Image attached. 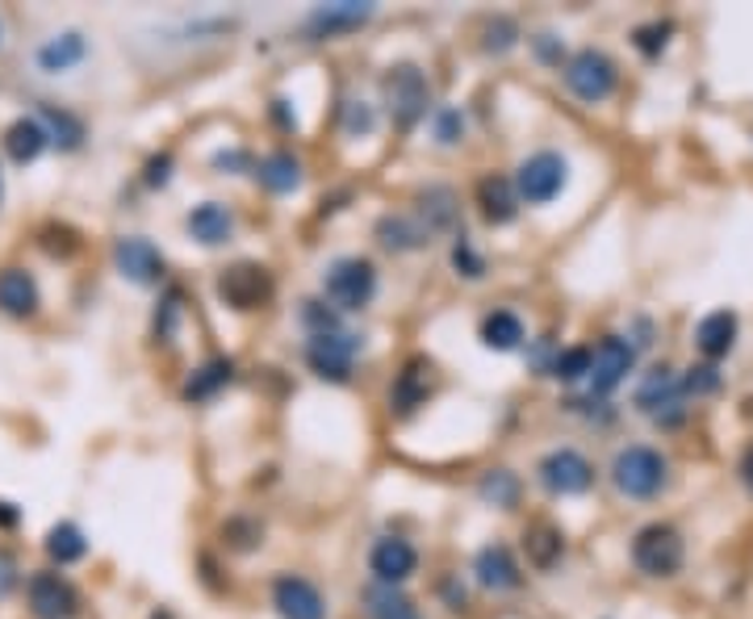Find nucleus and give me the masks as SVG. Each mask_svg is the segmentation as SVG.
Here are the masks:
<instances>
[{
  "label": "nucleus",
  "instance_id": "nucleus-2",
  "mask_svg": "<svg viewBox=\"0 0 753 619\" xmlns=\"http://www.w3.org/2000/svg\"><path fill=\"white\" fill-rule=\"evenodd\" d=\"M322 289H327V301L339 310H364L376 293V268L360 256H339L327 264Z\"/></svg>",
  "mask_w": 753,
  "mask_h": 619
},
{
  "label": "nucleus",
  "instance_id": "nucleus-40",
  "mask_svg": "<svg viewBox=\"0 0 753 619\" xmlns=\"http://www.w3.org/2000/svg\"><path fill=\"white\" fill-rule=\"evenodd\" d=\"M301 319L314 327V336H322V331H336V314L322 306V301H306V310H301Z\"/></svg>",
  "mask_w": 753,
  "mask_h": 619
},
{
  "label": "nucleus",
  "instance_id": "nucleus-46",
  "mask_svg": "<svg viewBox=\"0 0 753 619\" xmlns=\"http://www.w3.org/2000/svg\"><path fill=\"white\" fill-rule=\"evenodd\" d=\"M18 519H21V510L0 498V527H18Z\"/></svg>",
  "mask_w": 753,
  "mask_h": 619
},
{
  "label": "nucleus",
  "instance_id": "nucleus-23",
  "mask_svg": "<svg viewBox=\"0 0 753 619\" xmlns=\"http://www.w3.org/2000/svg\"><path fill=\"white\" fill-rule=\"evenodd\" d=\"M47 143H51V138H47L42 122H34V117H21V122H13V126L4 131V151H9V159H18V164L38 159Z\"/></svg>",
  "mask_w": 753,
  "mask_h": 619
},
{
  "label": "nucleus",
  "instance_id": "nucleus-47",
  "mask_svg": "<svg viewBox=\"0 0 753 619\" xmlns=\"http://www.w3.org/2000/svg\"><path fill=\"white\" fill-rule=\"evenodd\" d=\"M741 477H745V486L753 489V448H745V456H741Z\"/></svg>",
  "mask_w": 753,
  "mask_h": 619
},
{
  "label": "nucleus",
  "instance_id": "nucleus-20",
  "mask_svg": "<svg viewBox=\"0 0 753 619\" xmlns=\"http://www.w3.org/2000/svg\"><path fill=\"white\" fill-rule=\"evenodd\" d=\"M0 310H4V314H18V319L34 314L38 285L30 272H21V268H4V272H0Z\"/></svg>",
  "mask_w": 753,
  "mask_h": 619
},
{
  "label": "nucleus",
  "instance_id": "nucleus-26",
  "mask_svg": "<svg viewBox=\"0 0 753 619\" xmlns=\"http://www.w3.org/2000/svg\"><path fill=\"white\" fill-rule=\"evenodd\" d=\"M373 18V4H327L310 18V34H339V30H357L360 21Z\"/></svg>",
  "mask_w": 753,
  "mask_h": 619
},
{
  "label": "nucleus",
  "instance_id": "nucleus-1",
  "mask_svg": "<svg viewBox=\"0 0 753 619\" xmlns=\"http://www.w3.org/2000/svg\"><path fill=\"white\" fill-rule=\"evenodd\" d=\"M666 477H670L666 456L658 448H644V444L620 448L616 461H611V482H616L623 498H653V494H661Z\"/></svg>",
  "mask_w": 753,
  "mask_h": 619
},
{
  "label": "nucleus",
  "instance_id": "nucleus-35",
  "mask_svg": "<svg viewBox=\"0 0 753 619\" xmlns=\"http://www.w3.org/2000/svg\"><path fill=\"white\" fill-rule=\"evenodd\" d=\"M590 360H595L590 348L557 352V360H553V376H561V381H582V376H590Z\"/></svg>",
  "mask_w": 753,
  "mask_h": 619
},
{
  "label": "nucleus",
  "instance_id": "nucleus-28",
  "mask_svg": "<svg viewBox=\"0 0 753 619\" xmlns=\"http://www.w3.org/2000/svg\"><path fill=\"white\" fill-rule=\"evenodd\" d=\"M524 548H527V561L536 565V569H548V565L561 557L565 540L553 524H532L524 536Z\"/></svg>",
  "mask_w": 753,
  "mask_h": 619
},
{
  "label": "nucleus",
  "instance_id": "nucleus-44",
  "mask_svg": "<svg viewBox=\"0 0 753 619\" xmlns=\"http://www.w3.org/2000/svg\"><path fill=\"white\" fill-rule=\"evenodd\" d=\"M13 586H18V565H13L9 553H0V599H4Z\"/></svg>",
  "mask_w": 753,
  "mask_h": 619
},
{
  "label": "nucleus",
  "instance_id": "nucleus-8",
  "mask_svg": "<svg viewBox=\"0 0 753 619\" xmlns=\"http://www.w3.org/2000/svg\"><path fill=\"white\" fill-rule=\"evenodd\" d=\"M360 339L343 336V331H322V336H310L306 343V364L322 376V381H348L352 376V364H357Z\"/></svg>",
  "mask_w": 753,
  "mask_h": 619
},
{
  "label": "nucleus",
  "instance_id": "nucleus-42",
  "mask_svg": "<svg viewBox=\"0 0 753 619\" xmlns=\"http://www.w3.org/2000/svg\"><path fill=\"white\" fill-rule=\"evenodd\" d=\"M461 131H465V117H461V113H456V110L440 113V126H435L440 143H456V138H461Z\"/></svg>",
  "mask_w": 753,
  "mask_h": 619
},
{
  "label": "nucleus",
  "instance_id": "nucleus-12",
  "mask_svg": "<svg viewBox=\"0 0 753 619\" xmlns=\"http://www.w3.org/2000/svg\"><path fill=\"white\" fill-rule=\"evenodd\" d=\"M272 607L281 619H327V599L319 595V586L298 574H281L272 582Z\"/></svg>",
  "mask_w": 753,
  "mask_h": 619
},
{
  "label": "nucleus",
  "instance_id": "nucleus-36",
  "mask_svg": "<svg viewBox=\"0 0 753 619\" xmlns=\"http://www.w3.org/2000/svg\"><path fill=\"white\" fill-rule=\"evenodd\" d=\"M452 268L461 272V277H470V281H477V277H486V260L477 256L470 247V239H461V244L452 247Z\"/></svg>",
  "mask_w": 753,
  "mask_h": 619
},
{
  "label": "nucleus",
  "instance_id": "nucleus-15",
  "mask_svg": "<svg viewBox=\"0 0 753 619\" xmlns=\"http://www.w3.org/2000/svg\"><path fill=\"white\" fill-rule=\"evenodd\" d=\"M414 565H419V553H414V545L402 540V536H385V540H376L373 553H369V569H373V578L381 586L406 582L414 574Z\"/></svg>",
  "mask_w": 753,
  "mask_h": 619
},
{
  "label": "nucleus",
  "instance_id": "nucleus-43",
  "mask_svg": "<svg viewBox=\"0 0 753 619\" xmlns=\"http://www.w3.org/2000/svg\"><path fill=\"white\" fill-rule=\"evenodd\" d=\"M168 176H172V155H159V159H151L147 164V185H168Z\"/></svg>",
  "mask_w": 753,
  "mask_h": 619
},
{
  "label": "nucleus",
  "instance_id": "nucleus-27",
  "mask_svg": "<svg viewBox=\"0 0 753 619\" xmlns=\"http://www.w3.org/2000/svg\"><path fill=\"white\" fill-rule=\"evenodd\" d=\"M230 376H235V364H230V360H209V364H202L197 373L188 376L185 398L188 402H206V398H214L223 385H230Z\"/></svg>",
  "mask_w": 753,
  "mask_h": 619
},
{
  "label": "nucleus",
  "instance_id": "nucleus-7",
  "mask_svg": "<svg viewBox=\"0 0 753 619\" xmlns=\"http://www.w3.org/2000/svg\"><path fill=\"white\" fill-rule=\"evenodd\" d=\"M536 477H540V486L548 494H557V498H569V494H586V489L595 486V465L586 461L578 448H553L536 465Z\"/></svg>",
  "mask_w": 753,
  "mask_h": 619
},
{
  "label": "nucleus",
  "instance_id": "nucleus-19",
  "mask_svg": "<svg viewBox=\"0 0 753 619\" xmlns=\"http://www.w3.org/2000/svg\"><path fill=\"white\" fill-rule=\"evenodd\" d=\"M185 226L197 244L218 247V244L230 239V230H235V214H230L226 206H218V202H206V206H197L193 214H188Z\"/></svg>",
  "mask_w": 753,
  "mask_h": 619
},
{
  "label": "nucleus",
  "instance_id": "nucleus-18",
  "mask_svg": "<svg viewBox=\"0 0 753 619\" xmlns=\"http://www.w3.org/2000/svg\"><path fill=\"white\" fill-rule=\"evenodd\" d=\"M695 348L708 360H724L736 348V314L733 310H715L695 327Z\"/></svg>",
  "mask_w": 753,
  "mask_h": 619
},
{
  "label": "nucleus",
  "instance_id": "nucleus-25",
  "mask_svg": "<svg viewBox=\"0 0 753 619\" xmlns=\"http://www.w3.org/2000/svg\"><path fill=\"white\" fill-rule=\"evenodd\" d=\"M482 343L489 352H515L524 343V322L515 319L510 310H494L482 319Z\"/></svg>",
  "mask_w": 753,
  "mask_h": 619
},
{
  "label": "nucleus",
  "instance_id": "nucleus-21",
  "mask_svg": "<svg viewBox=\"0 0 753 619\" xmlns=\"http://www.w3.org/2000/svg\"><path fill=\"white\" fill-rule=\"evenodd\" d=\"M427 223H411V218H402V214H385L381 223H376V244L385 247V251H414V247L427 244Z\"/></svg>",
  "mask_w": 753,
  "mask_h": 619
},
{
  "label": "nucleus",
  "instance_id": "nucleus-31",
  "mask_svg": "<svg viewBox=\"0 0 753 619\" xmlns=\"http://www.w3.org/2000/svg\"><path fill=\"white\" fill-rule=\"evenodd\" d=\"M47 553H51V561L72 565L89 553V540H84V532L75 524H55L51 527V536H47Z\"/></svg>",
  "mask_w": 753,
  "mask_h": 619
},
{
  "label": "nucleus",
  "instance_id": "nucleus-4",
  "mask_svg": "<svg viewBox=\"0 0 753 619\" xmlns=\"http://www.w3.org/2000/svg\"><path fill=\"white\" fill-rule=\"evenodd\" d=\"M565 180H569V164H565L561 155L557 151H536L515 172V193L527 206H548L565 188Z\"/></svg>",
  "mask_w": 753,
  "mask_h": 619
},
{
  "label": "nucleus",
  "instance_id": "nucleus-13",
  "mask_svg": "<svg viewBox=\"0 0 753 619\" xmlns=\"http://www.w3.org/2000/svg\"><path fill=\"white\" fill-rule=\"evenodd\" d=\"M113 264H117V272L134 285H159L164 281V256H159L147 239H138V235L117 239V247H113Z\"/></svg>",
  "mask_w": 753,
  "mask_h": 619
},
{
  "label": "nucleus",
  "instance_id": "nucleus-29",
  "mask_svg": "<svg viewBox=\"0 0 753 619\" xmlns=\"http://www.w3.org/2000/svg\"><path fill=\"white\" fill-rule=\"evenodd\" d=\"M364 602H369V619H423L419 607H414L406 595H398L394 586L376 582L373 590L364 595Z\"/></svg>",
  "mask_w": 753,
  "mask_h": 619
},
{
  "label": "nucleus",
  "instance_id": "nucleus-22",
  "mask_svg": "<svg viewBox=\"0 0 753 619\" xmlns=\"http://www.w3.org/2000/svg\"><path fill=\"white\" fill-rule=\"evenodd\" d=\"M427 390H432V364H427V360H411V364L402 369V376H398L390 402L398 406V414H411L414 406L427 398Z\"/></svg>",
  "mask_w": 753,
  "mask_h": 619
},
{
  "label": "nucleus",
  "instance_id": "nucleus-5",
  "mask_svg": "<svg viewBox=\"0 0 753 619\" xmlns=\"http://www.w3.org/2000/svg\"><path fill=\"white\" fill-rule=\"evenodd\" d=\"M616 63L602 55V51H595V47H582L578 55L565 63V84H569V93L578 96V101H586V105H599V101H607V96L616 93Z\"/></svg>",
  "mask_w": 753,
  "mask_h": 619
},
{
  "label": "nucleus",
  "instance_id": "nucleus-17",
  "mask_svg": "<svg viewBox=\"0 0 753 619\" xmlns=\"http://www.w3.org/2000/svg\"><path fill=\"white\" fill-rule=\"evenodd\" d=\"M473 574H477V582L486 586V590H515V586L524 582L519 561L510 557L507 545L482 548V553H477V561H473Z\"/></svg>",
  "mask_w": 753,
  "mask_h": 619
},
{
  "label": "nucleus",
  "instance_id": "nucleus-34",
  "mask_svg": "<svg viewBox=\"0 0 753 619\" xmlns=\"http://www.w3.org/2000/svg\"><path fill=\"white\" fill-rule=\"evenodd\" d=\"M482 498L494 503V507H515V498H519V477L507 473V470L486 473V482H482Z\"/></svg>",
  "mask_w": 753,
  "mask_h": 619
},
{
  "label": "nucleus",
  "instance_id": "nucleus-11",
  "mask_svg": "<svg viewBox=\"0 0 753 619\" xmlns=\"http://www.w3.org/2000/svg\"><path fill=\"white\" fill-rule=\"evenodd\" d=\"M632 364H637V348L620 336H607L595 348V360H590V390L599 398H607L611 390H620L628 373H632Z\"/></svg>",
  "mask_w": 753,
  "mask_h": 619
},
{
  "label": "nucleus",
  "instance_id": "nucleus-32",
  "mask_svg": "<svg viewBox=\"0 0 753 619\" xmlns=\"http://www.w3.org/2000/svg\"><path fill=\"white\" fill-rule=\"evenodd\" d=\"M423 218H427V230H448L452 223H456V197H452V188L435 185L427 188L423 197Z\"/></svg>",
  "mask_w": 753,
  "mask_h": 619
},
{
  "label": "nucleus",
  "instance_id": "nucleus-9",
  "mask_svg": "<svg viewBox=\"0 0 753 619\" xmlns=\"http://www.w3.org/2000/svg\"><path fill=\"white\" fill-rule=\"evenodd\" d=\"M682 398H687V390H682V376L674 369H653L637 385V406L666 427H674L682 419Z\"/></svg>",
  "mask_w": 753,
  "mask_h": 619
},
{
  "label": "nucleus",
  "instance_id": "nucleus-38",
  "mask_svg": "<svg viewBox=\"0 0 753 619\" xmlns=\"http://www.w3.org/2000/svg\"><path fill=\"white\" fill-rule=\"evenodd\" d=\"M343 131H348V134H369V131H373V110H369L364 101H348V110H343Z\"/></svg>",
  "mask_w": 753,
  "mask_h": 619
},
{
  "label": "nucleus",
  "instance_id": "nucleus-14",
  "mask_svg": "<svg viewBox=\"0 0 753 619\" xmlns=\"http://www.w3.org/2000/svg\"><path fill=\"white\" fill-rule=\"evenodd\" d=\"M30 611L38 619H72L80 611V599L68 578L59 574H34L30 578Z\"/></svg>",
  "mask_w": 753,
  "mask_h": 619
},
{
  "label": "nucleus",
  "instance_id": "nucleus-39",
  "mask_svg": "<svg viewBox=\"0 0 753 619\" xmlns=\"http://www.w3.org/2000/svg\"><path fill=\"white\" fill-rule=\"evenodd\" d=\"M666 38H670V25H640V30H637V47L649 59H653L661 47H666Z\"/></svg>",
  "mask_w": 753,
  "mask_h": 619
},
{
  "label": "nucleus",
  "instance_id": "nucleus-24",
  "mask_svg": "<svg viewBox=\"0 0 753 619\" xmlns=\"http://www.w3.org/2000/svg\"><path fill=\"white\" fill-rule=\"evenodd\" d=\"M256 176H260V185L268 188V193H293V188L301 185V164L289 151H272V155L260 159Z\"/></svg>",
  "mask_w": 753,
  "mask_h": 619
},
{
  "label": "nucleus",
  "instance_id": "nucleus-45",
  "mask_svg": "<svg viewBox=\"0 0 753 619\" xmlns=\"http://www.w3.org/2000/svg\"><path fill=\"white\" fill-rule=\"evenodd\" d=\"M244 164H247L244 151H218L214 155V168H244Z\"/></svg>",
  "mask_w": 753,
  "mask_h": 619
},
{
  "label": "nucleus",
  "instance_id": "nucleus-30",
  "mask_svg": "<svg viewBox=\"0 0 753 619\" xmlns=\"http://www.w3.org/2000/svg\"><path fill=\"white\" fill-rule=\"evenodd\" d=\"M80 59H84V38L75 34V30L51 38V42L38 51V63H42L47 72H68V68H72V63H80Z\"/></svg>",
  "mask_w": 753,
  "mask_h": 619
},
{
  "label": "nucleus",
  "instance_id": "nucleus-10",
  "mask_svg": "<svg viewBox=\"0 0 753 619\" xmlns=\"http://www.w3.org/2000/svg\"><path fill=\"white\" fill-rule=\"evenodd\" d=\"M218 298L230 306V310H256L264 301L272 298V277L264 264H235L218 277Z\"/></svg>",
  "mask_w": 753,
  "mask_h": 619
},
{
  "label": "nucleus",
  "instance_id": "nucleus-41",
  "mask_svg": "<svg viewBox=\"0 0 753 619\" xmlns=\"http://www.w3.org/2000/svg\"><path fill=\"white\" fill-rule=\"evenodd\" d=\"M515 47V25L507 18L489 21V38H486V51H507Z\"/></svg>",
  "mask_w": 753,
  "mask_h": 619
},
{
  "label": "nucleus",
  "instance_id": "nucleus-6",
  "mask_svg": "<svg viewBox=\"0 0 753 619\" xmlns=\"http://www.w3.org/2000/svg\"><path fill=\"white\" fill-rule=\"evenodd\" d=\"M381 93H385V105L394 113V122L402 131H411L414 122L427 113V80L414 63H398L385 72L381 80Z\"/></svg>",
  "mask_w": 753,
  "mask_h": 619
},
{
  "label": "nucleus",
  "instance_id": "nucleus-33",
  "mask_svg": "<svg viewBox=\"0 0 753 619\" xmlns=\"http://www.w3.org/2000/svg\"><path fill=\"white\" fill-rule=\"evenodd\" d=\"M42 131H47V138L51 143H59V147H75L80 138H84V126L75 122V117H68L63 110H42Z\"/></svg>",
  "mask_w": 753,
  "mask_h": 619
},
{
  "label": "nucleus",
  "instance_id": "nucleus-3",
  "mask_svg": "<svg viewBox=\"0 0 753 619\" xmlns=\"http://www.w3.org/2000/svg\"><path fill=\"white\" fill-rule=\"evenodd\" d=\"M632 561H637L640 574L649 578H674L682 561H687V545L678 536V527L670 524H649L637 532L632 540Z\"/></svg>",
  "mask_w": 753,
  "mask_h": 619
},
{
  "label": "nucleus",
  "instance_id": "nucleus-37",
  "mask_svg": "<svg viewBox=\"0 0 753 619\" xmlns=\"http://www.w3.org/2000/svg\"><path fill=\"white\" fill-rule=\"evenodd\" d=\"M715 385H720V373H715L712 364H695L691 373L682 376V390H687V394H712Z\"/></svg>",
  "mask_w": 753,
  "mask_h": 619
},
{
  "label": "nucleus",
  "instance_id": "nucleus-16",
  "mask_svg": "<svg viewBox=\"0 0 753 619\" xmlns=\"http://www.w3.org/2000/svg\"><path fill=\"white\" fill-rule=\"evenodd\" d=\"M477 206H482V218H486L489 226L515 223V214H519L515 180H507V176H482V180H477Z\"/></svg>",
  "mask_w": 753,
  "mask_h": 619
}]
</instances>
